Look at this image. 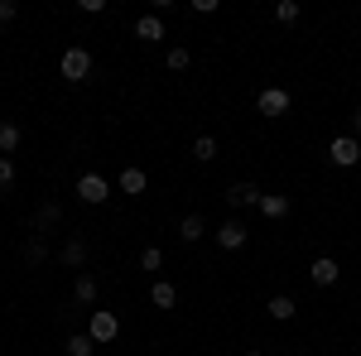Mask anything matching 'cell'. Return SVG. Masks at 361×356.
I'll list each match as a JSON object with an SVG mask.
<instances>
[{
    "mask_svg": "<svg viewBox=\"0 0 361 356\" xmlns=\"http://www.w3.org/2000/svg\"><path fill=\"white\" fill-rule=\"evenodd\" d=\"M328 159H333L337 168H352V164H361V140H357V135H337L333 145H328Z\"/></svg>",
    "mask_w": 361,
    "mask_h": 356,
    "instance_id": "obj_1",
    "label": "cell"
},
{
    "mask_svg": "<svg viewBox=\"0 0 361 356\" xmlns=\"http://www.w3.org/2000/svg\"><path fill=\"white\" fill-rule=\"evenodd\" d=\"M58 73H63L68 82H82L87 73H92V54H87V49H68L63 63H58Z\"/></svg>",
    "mask_w": 361,
    "mask_h": 356,
    "instance_id": "obj_2",
    "label": "cell"
},
{
    "mask_svg": "<svg viewBox=\"0 0 361 356\" xmlns=\"http://www.w3.org/2000/svg\"><path fill=\"white\" fill-rule=\"evenodd\" d=\"M116 332H121V323H116V313H106V308H92V342H111Z\"/></svg>",
    "mask_w": 361,
    "mask_h": 356,
    "instance_id": "obj_3",
    "label": "cell"
},
{
    "mask_svg": "<svg viewBox=\"0 0 361 356\" xmlns=\"http://www.w3.org/2000/svg\"><path fill=\"white\" fill-rule=\"evenodd\" d=\"M78 197H82V202H106L111 188H106L102 173H82V178H78Z\"/></svg>",
    "mask_w": 361,
    "mask_h": 356,
    "instance_id": "obj_4",
    "label": "cell"
},
{
    "mask_svg": "<svg viewBox=\"0 0 361 356\" xmlns=\"http://www.w3.org/2000/svg\"><path fill=\"white\" fill-rule=\"evenodd\" d=\"M217 246H222V250H241V246H246V226H241L236 217L222 221V226H217Z\"/></svg>",
    "mask_w": 361,
    "mask_h": 356,
    "instance_id": "obj_5",
    "label": "cell"
},
{
    "mask_svg": "<svg viewBox=\"0 0 361 356\" xmlns=\"http://www.w3.org/2000/svg\"><path fill=\"white\" fill-rule=\"evenodd\" d=\"M289 111V92L284 87H265L260 92V116H284Z\"/></svg>",
    "mask_w": 361,
    "mask_h": 356,
    "instance_id": "obj_6",
    "label": "cell"
},
{
    "mask_svg": "<svg viewBox=\"0 0 361 356\" xmlns=\"http://www.w3.org/2000/svg\"><path fill=\"white\" fill-rule=\"evenodd\" d=\"M226 207H260V188L255 183H231L226 188Z\"/></svg>",
    "mask_w": 361,
    "mask_h": 356,
    "instance_id": "obj_7",
    "label": "cell"
},
{
    "mask_svg": "<svg viewBox=\"0 0 361 356\" xmlns=\"http://www.w3.org/2000/svg\"><path fill=\"white\" fill-rule=\"evenodd\" d=\"M337 260H328V255H318V260H313V265H308V279H313V284H318V289H328V284H337Z\"/></svg>",
    "mask_w": 361,
    "mask_h": 356,
    "instance_id": "obj_8",
    "label": "cell"
},
{
    "mask_svg": "<svg viewBox=\"0 0 361 356\" xmlns=\"http://www.w3.org/2000/svg\"><path fill=\"white\" fill-rule=\"evenodd\" d=\"M265 313H270L275 323H289V318H294L299 308H294V299H289V294H275V299L265 303Z\"/></svg>",
    "mask_w": 361,
    "mask_h": 356,
    "instance_id": "obj_9",
    "label": "cell"
},
{
    "mask_svg": "<svg viewBox=\"0 0 361 356\" xmlns=\"http://www.w3.org/2000/svg\"><path fill=\"white\" fill-rule=\"evenodd\" d=\"M135 34L145 39V44H159V39H164V20H159V15H145V20L135 25Z\"/></svg>",
    "mask_w": 361,
    "mask_h": 356,
    "instance_id": "obj_10",
    "label": "cell"
},
{
    "mask_svg": "<svg viewBox=\"0 0 361 356\" xmlns=\"http://www.w3.org/2000/svg\"><path fill=\"white\" fill-rule=\"evenodd\" d=\"M202 231H207V221L197 217V212H188V217L178 221V236H183L188 246H193V241H202Z\"/></svg>",
    "mask_w": 361,
    "mask_h": 356,
    "instance_id": "obj_11",
    "label": "cell"
},
{
    "mask_svg": "<svg viewBox=\"0 0 361 356\" xmlns=\"http://www.w3.org/2000/svg\"><path fill=\"white\" fill-rule=\"evenodd\" d=\"M145 188H149V178H145V168H126V173H121V192H130V197H140Z\"/></svg>",
    "mask_w": 361,
    "mask_h": 356,
    "instance_id": "obj_12",
    "label": "cell"
},
{
    "mask_svg": "<svg viewBox=\"0 0 361 356\" xmlns=\"http://www.w3.org/2000/svg\"><path fill=\"white\" fill-rule=\"evenodd\" d=\"M260 212H265V217H284V212H289V197H284V192H260Z\"/></svg>",
    "mask_w": 361,
    "mask_h": 356,
    "instance_id": "obj_13",
    "label": "cell"
},
{
    "mask_svg": "<svg viewBox=\"0 0 361 356\" xmlns=\"http://www.w3.org/2000/svg\"><path fill=\"white\" fill-rule=\"evenodd\" d=\"M149 299L159 303V308H173V303H178V289H173V284H169V279H159V284H154V289H149Z\"/></svg>",
    "mask_w": 361,
    "mask_h": 356,
    "instance_id": "obj_14",
    "label": "cell"
},
{
    "mask_svg": "<svg viewBox=\"0 0 361 356\" xmlns=\"http://www.w3.org/2000/svg\"><path fill=\"white\" fill-rule=\"evenodd\" d=\"M15 145H20V125H15V121H0V159H5Z\"/></svg>",
    "mask_w": 361,
    "mask_h": 356,
    "instance_id": "obj_15",
    "label": "cell"
},
{
    "mask_svg": "<svg viewBox=\"0 0 361 356\" xmlns=\"http://www.w3.org/2000/svg\"><path fill=\"white\" fill-rule=\"evenodd\" d=\"M193 159L212 164V159H217V140H212V135H197V140H193Z\"/></svg>",
    "mask_w": 361,
    "mask_h": 356,
    "instance_id": "obj_16",
    "label": "cell"
},
{
    "mask_svg": "<svg viewBox=\"0 0 361 356\" xmlns=\"http://www.w3.org/2000/svg\"><path fill=\"white\" fill-rule=\"evenodd\" d=\"M58 260H63V265H73V270H78V265H82V260H87V246H82V241H78V236H73V241H68V246H63V255H58Z\"/></svg>",
    "mask_w": 361,
    "mask_h": 356,
    "instance_id": "obj_17",
    "label": "cell"
},
{
    "mask_svg": "<svg viewBox=\"0 0 361 356\" xmlns=\"http://www.w3.org/2000/svg\"><path fill=\"white\" fill-rule=\"evenodd\" d=\"M73 294H78V303H92V299H97V274H78Z\"/></svg>",
    "mask_w": 361,
    "mask_h": 356,
    "instance_id": "obj_18",
    "label": "cell"
},
{
    "mask_svg": "<svg viewBox=\"0 0 361 356\" xmlns=\"http://www.w3.org/2000/svg\"><path fill=\"white\" fill-rule=\"evenodd\" d=\"M25 260H29V265H44V260H49V246H44V236H34V241L25 246Z\"/></svg>",
    "mask_w": 361,
    "mask_h": 356,
    "instance_id": "obj_19",
    "label": "cell"
},
{
    "mask_svg": "<svg viewBox=\"0 0 361 356\" xmlns=\"http://www.w3.org/2000/svg\"><path fill=\"white\" fill-rule=\"evenodd\" d=\"M58 217H63V207H58V202H44V207H39V217H34V226L44 231V226H54Z\"/></svg>",
    "mask_w": 361,
    "mask_h": 356,
    "instance_id": "obj_20",
    "label": "cell"
},
{
    "mask_svg": "<svg viewBox=\"0 0 361 356\" xmlns=\"http://www.w3.org/2000/svg\"><path fill=\"white\" fill-rule=\"evenodd\" d=\"M275 20H279V25H294V20H299V0H279Z\"/></svg>",
    "mask_w": 361,
    "mask_h": 356,
    "instance_id": "obj_21",
    "label": "cell"
},
{
    "mask_svg": "<svg viewBox=\"0 0 361 356\" xmlns=\"http://www.w3.org/2000/svg\"><path fill=\"white\" fill-rule=\"evenodd\" d=\"M68 356H92V337H87V332L68 337Z\"/></svg>",
    "mask_w": 361,
    "mask_h": 356,
    "instance_id": "obj_22",
    "label": "cell"
},
{
    "mask_svg": "<svg viewBox=\"0 0 361 356\" xmlns=\"http://www.w3.org/2000/svg\"><path fill=\"white\" fill-rule=\"evenodd\" d=\"M159 265H164V255H159L154 246H149V250H140V270H159Z\"/></svg>",
    "mask_w": 361,
    "mask_h": 356,
    "instance_id": "obj_23",
    "label": "cell"
},
{
    "mask_svg": "<svg viewBox=\"0 0 361 356\" xmlns=\"http://www.w3.org/2000/svg\"><path fill=\"white\" fill-rule=\"evenodd\" d=\"M169 68L183 73V68H188V49H169Z\"/></svg>",
    "mask_w": 361,
    "mask_h": 356,
    "instance_id": "obj_24",
    "label": "cell"
},
{
    "mask_svg": "<svg viewBox=\"0 0 361 356\" xmlns=\"http://www.w3.org/2000/svg\"><path fill=\"white\" fill-rule=\"evenodd\" d=\"M15 15H20V5H15V0H0V25H10Z\"/></svg>",
    "mask_w": 361,
    "mask_h": 356,
    "instance_id": "obj_25",
    "label": "cell"
},
{
    "mask_svg": "<svg viewBox=\"0 0 361 356\" xmlns=\"http://www.w3.org/2000/svg\"><path fill=\"white\" fill-rule=\"evenodd\" d=\"M78 10H82V15H102V10H106V0H78Z\"/></svg>",
    "mask_w": 361,
    "mask_h": 356,
    "instance_id": "obj_26",
    "label": "cell"
},
{
    "mask_svg": "<svg viewBox=\"0 0 361 356\" xmlns=\"http://www.w3.org/2000/svg\"><path fill=\"white\" fill-rule=\"evenodd\" d=\"M5 183H15V164H10V159H0V188H5Z\"/></svg>",
    "mask_w": 361,
    "mask_h": 356,
    "instance_id": "obj_27",
    "label": "cell"
},
{
    "mask_svg": "<svg viewBox=\"0 0 361 356\" xmlns=\"http://www.w3.org/2000/svg\"><path fill=\"white\" fill-rule=\"evenodd\" d=\"M352 121H357V135H361V111H357V116H352Z\"/></svg>",
    "mask_w": 361,
    "mask_h": 356,
    "instance_id": "obj_28",
    "label": "cell"
},
{
    "mask_svg": "<svg viewBox=\"0 0 361 356\" xmlns=\"http://www.w3.org/2000/svg\"><path fill=\"white\" fill-rule=\"evenodd\" d=\"M246 356H265V352H246Z\"/></svg>",
    "mask_w": 361,
    "mask_h": 356,
    "instance_id": "obj_29",
    "label": "cell"
}]
</instances>
